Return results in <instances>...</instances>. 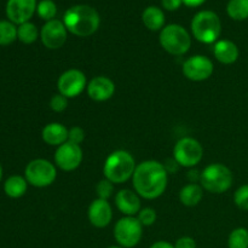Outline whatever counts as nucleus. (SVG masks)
<instances>
[{"mask_svg": "<svg viewBox=\"0 0 248 248\" xmlns=\"http://www.w3.org/2000/svg\"><path fill=\"white\" fill-rule=\"evenodd\" d=\"M169 173L164 165L156 160H145L137 165L132 176L135 191L145 200H155L165 193Z\"/></svg>", "mask_w": 248, "mask_h": 248, "instance_id": "f257e3e1", "label": "nucleus"}, {"mask_svg": "<svg viewBox=\"0 0 248 248\" xmlns=\"http://www.w3.org/2000/svg\"><path fill=\"white\" fill-rule=\"evenodd\" d=\"M63 23L73 35L87 38L96 33L101 24V18L93 7L89 5H75L65 11Z\"/></svg>", "mask_w": 248, "mask_h": 248, "instance_id": "f03ea898", "label": "nucleus"}, {"mask_svg": "<svg viewBox=\"0 0 248 248\" xmlns=\"http://www.w3.org/2000/svg\"><path fill=\"white\" fill-rule=\"evenodd\" d=\"M136 167L137 165L131 153L123 149L115 150L104 161V178L114 184H123L132 178Z\"/></svg>", "mask_w": 248, "mask_h": 248, "instance_id": "7ed1b4c3", "label": "nucleus"}, {"mask_svg": "<svg viewBox=\"0 0 248 248\" xmlns=\"http://www.w3.org/2000/svg\"><path fill=\"white\" fill-rule=\"evenodd\" d=\"M191 31L194 38L202 44H216L222 33V22L216 12L203 10L191 19Z\"/></svg>", "mask_w": 248, "mask_h": 248, "instance_id": "20e7f679", "label": "nucleus"}, {"mask_svg": "<svg viewBox=\"0 0 248 248\" xmlns=\"http://www.w3.org/2000/svg\"><path fill=\"white\" fill-rule=\"evenodd\" d=\"M232 170L225 165L215 162L208 165L201 171L200 186L203 190H207L212 194H223L230 189L232 186Z\"/></svg>", "mask_w": 248, "mask_h": 248, "instance_id": "39448f33", "label": "nucleus"}, {"mask_svg": "<svg viewBox=\"0 0 248 248\" xmlns=\"http://www.w3.org/2000/svg\"><path fill=\"white\" fill-rule=\"evenodd\" d=\"M159 41L161 47L173 56L186 55L191 47L190 34L179 24L165 26L160 31Z\"/></svg>", "mask_w": 248, "mask_h": 248, "instance_id": "423d86ee", "label": "nucleus"}, {"mask_svg": "<svg viewBox=\"0 0 248 248\" xmlns=\"http://www.w3.org/2000/svg\"><path fill=\"white\" fill-rule=\"evenodd\" d=\"M24 178L35 188H45L55 183L57 178L56 165L45 159L31 160L26 167Z\"/></svg>", "mask_w": 248, "mask_h": 248, "instance_id": "0eeeda50", "label": "nucleus"}, {"mask_svg": "<svg viewBox=\"0 0 248 248\" xmlns=\"http://www.w3.org/2000/svg\"><path fill=\"white\" fill-rule=\"evenodd\" d=\"M143 236V225L137 217H123L114 227V237L119 246L132 248L140 244Z\"/></svg>", "mask_w": 248, "mask_h": 248, "instance_id": "6e6552de", "label": "nucleus"}, {"mask_svg": "<svg viewBox=\"0 0 248 248\" xmlns=\"http://www.w3.org/2000/svg\"><path fill=\"white\" fill-rule=\"evenodd\" d=\"M203 156V148L193 137H183L174 144L173 159L179 166L193 169L200 164Z\"/></svg>", "mask_w": 248, "mask_h": 248, "instance_id": "1a4fd4ad", "label": "nucleus"}, {"mask_svg": "<svg viewBox=\"0 0 248 248\" xmlns=\"http://www.w3.org/2000/svg\"><path fill=\"white\" fill-rule=\"evenodd\" d=\"M87 79L84 72L79 69H68L61 74L57 80L58 93L63 94L64 97L74 98L81 94L84 90L87 87Z\"/></svg>", "mask_w": 248, "mask_h": 248, "instance_id": "9d476101", "label": "nucleus"}, {"mask_svg": "<svg viewBox=\"0 0 248 248\" xmlns=\"http://www.w3.org/2000/svg\"><path fill=\"white\" fill-rule=\"evenodd\" d=\"M215 65L208 57L202 55H195L189 57L183 63L182 72L186 79L191 81H205L212 77Z\"/></svg>", "mask_w": 248, "mask_h": 248, "instance_id": "9b49d317", "label": "nucleus"}, {"mask_svg": "<svg viewBox=\"0 0 248 248\" xmlns=\"http://www.w3.org/2000/svg\"><path fill=\"white\" fill-rule=\"evenodd\" d=\"M55 165L62 171L72 172L77 170L82 162V149L80 145L65 142L57 147L55 152Z\"/></svg>", "mask_w": 248, "mask_h": 248, "instance_id": "f8f14e48", "label": "nucleus"}, {"mask_svg": "<svg viewBox=\"0 0 248 248\" xmlns=\"http://www.w3.org/2000/svg\"><path fill=\"white\" fill-rule=\"evenodd\" d=\"M68 38V31L63 21L52 19L46 22L40 31V39L43 45L48 50H58L65 44Z\"/></svg>", "mask_w": 248, "mask_h": 248, "instance_id": "ddd939ff", "label": "nucleus"}, {"mask_svg": "<svg viewBox=\"0 0 248 248\" xmlns=\"http://www.w3.org/2000/svg\"><path fill=\"white\" fill-rule=\"evenodd\" d=\"M36 6V0H7L6 15L14 24H23L29 22Z\"/></svg>", "mask_w": 248, "mask_h": 248, "instance_id": "4468645a", "label": "nucleus"}, {"mask_svg": "<svg viewBox=\"0 0 248 248\" xmlns=\"http://www.w3.org/2000/svg\"><path fill=\"white\" fill-rule=\"evenodd\" d=\"M86 90L87 94L92 101L106 102L115 93V84L110 78L99 75L90 80Z\"/></svg>", "mask_w": 248, "mask_h": 248, "instance_id": "2eb2a0df", "label": "nucleus"}, {"mask_svg": "<svg viewBox=\"0 0 248 248\" xmlns=\"http://www.w3.org/2000/svg\"><path fill=\"white\" fill-rule=\"evenodd\" d=\"M87 217H89L90 223L94 228L102 229L110 224L111 219H113V208L107 200L96 199L89 206Z\"/></svg>", "mask_w": 248, "mask_h": 248, "instance_id": "dca6fc26", "label": "nucleus"}, {"mask_svg": "<svg viewBox=\"0 0 248 248\" xmlns=\"http://www.w3.org/2000/svg\"><path fill=\"white\" fill-rule=\"evenodd\" d=\"M140 198V196L136 191L130 189H121L115 195V205L126 217H136L142 210Z\"/></svg>", "mask_w": 248, "mask_h": 248, "instance_id": "f3484780", "label": "nucleus"}, {"mask_svg": "<svg viewBox=\"0 0 248 248\" xmlns=\"http://www.w3.org/2000/svg\"><path fill=\"white\" fill-rule=\"evenodd\" d=\"M213 55L218 62L223 64H232L239 60V47L232 40L222 39L218 40L213 46Z\"/></svg>", "mask_w": 248, "mask_h": 248, "instance_id": "a211bd4d", "label": "nucleus"}, {"mask_svg": "<svg viewBox=\"0 0 248 248\" xmlns=\"http://www.w3.org/2000/svg\"><path fill=\"white\" fill-rule=\"evenodd\" d=\"M68 133L69 130L60 123H50L43 128L41 137L43 140L52 147H60L68 142Z\"/></svg>", "mask_w": 248, "mask_h": 248, "instance_id": "6ab92c4d", "label": "nucleus"}, {"mask_svg": "<svg viewBox=\"0 0 248 248\" xmlns=\"http://www.w3.org/2000/svg\"><path fill=\"white\" fill-rule=\"evenodd\" d=\"M203 198V188L198 183H189L179 191V201L186 207L199 205Z\"/></svg>", "mask_w": 248, "mask_h": 248, "instance_id": "aec40b11", "label": "nucleus"}, {"mask_svg": "<svg viewBox=\"0 0 248 248\" xmlns=\"http://www.w3.org/2000/svg\"><path fill=\"white\" fill-rule=\"evenodd\" d=\"M142 21L149 31H157L164 28L166 18H165L164 11L160 7L149 6L143 11Z\"/></svg>", "mask_w": 248, "mask_h": 248, "instance_id": "412c9836", "label": "nucleus"}, {"mask_svg": "<svg viewBox=\"0 0 248 248\" xmlns=\"http://www.w3.org/2000/svg\"><path fill=\"white\" fill-rule=\"evenodd\" d=\"M27 188H28V182L22 176L9 177L4 184L5 194L12 199L22 198L26 194Z\"/></svg>", "mask_w": 248, "mask_h": 248, "instance_id": "4be33fe9", "label": "nucleus"}, {"mask_svg": "<svg viewBox=\"0 0 248 248\" xmlns=\"http://www.w3.org/2000/svg\"><path fill=\"white\" fill-rule=\"evenodd\" d=\"M227 14L234 21H245L248 18V0H229Z\"/></svg>", "mask_w": 248, "mask_h": 248, "instance_id": "5701e85b", "label": "nucleus"}, {"mask_svg": "<svg viewBox=\"0 0 248 248\" xmlns=\"http://www.w3.org/2000/svg\"><path fill=\"white\" fill-rule=\"evenodd\" d=\"M39 36V31L36 28L35 24L31 23V22H26L23 24H19L18 28H17V39H18L21 43L27 44H33L34 41H36Z\"/></svg>", "mask_w": 248, "mask_h": 248, "instance_id": "b1692460", "label": "nucleus"}, {"mask_svg": "<svg viewBox=\"0 0 248 248\" xmlns=\"http://www.w3.org/2000/svg\"><path fill=\"white\" fill-rule=\"evenodd\" d=\"M17 39V28L11 21H0V45L6 46Z\"/></svg>", "mask_w": 248, "mask_h": 248, "instance_id": "393cba45", "label": "nucleus"}, {"mask_svg": "<svg viewBox=\"0 0 248 248\" xmlns=\"http://www.w3.org/2000/svg\"><path fill=\"white\" fill-rule=\"evenodd\" d=\"M229 248H248V230L246 228H236L228 239Z\"/></svg>", "mask_w": 248, "mask_h": 248, "instance_id": "a878e982", "label": "nucleus"}, {"mask_svg": "<svg viewBox=\"0 0 248 248\" xmlns=\"http://www.w3.org/2000/svg\"><path fill=\"white\" fill-rule=\"evenodd\" d=\"M36 12H38L39 17L45 19L46 22L52 21L57 14V6L53 0H41L36 6Z\"/></svg>", "mask_w": 248, "mask_h": 248, "instance_id": "bb28decb", "label": "nucleus"}, {"mask_svg": "<svg viewBox=\"0 0 248 248\" xmlns=\"http://www.w3.org/2000/svg\"><path fill=\"white\" fill-rule=\"evenodd\" d=\"M96 193L98 195V199H102V200H107L110 199L113 196L114 193V183H111L110 181H108L107 178L102 179L97 183L96 186Z\"/></svg>", "mask_w": 248, "mask_h": 248, "instance_id": "cd10ccee", "label": "nucleus"}, {"mask_svg": "<svg viewBox=\"0 0 248 248\" xmlns=\"http://www.w3.org/2000/svg\"><path fill=\"white\" fill-rule=\"evenodd\" d=\"M234 202L240 210L248 211V184L241 186L235 191Z\"/></svg>", "mask_w": 248, "mask_h": 248, "instance_id": "c85d7f7f", "label": "nucleus"}, {"mask_svg": "<svg viewBox=\"0 0 248 248\" xmlns=\"http://www.w3.org/2000/svg\"><path fill=\"white\" fill-rule=\"evenodd\" d=\"M137 219L143 227H150L156 222V212L152 207H144L138 212Z\"/></svg>", "mask_w": 248, "mask_h": 248, "instance_id": "c756f323", "label": "nucleus"}, {"mask_svg": "<svg viewBox=\"0 0 248 248\" xmlns=\"http://www.w3.org/2000/svg\"><path fill=\"white\" fill-rule=\"evenodd\" d=\"M68 107V98L61 93H56L51 97L50 99V108L55 113H62L67 109Z\"/></svg>", "mask_w": 248, "mask_h": 248, "instance_id": "7c9ffc66", "label": "nucleus"}, {"mask_svg": "<svg viewBox=\"0 0 248 248\" xmlns=\"http://www.w3.org/2000/svg\"><path fill=\"white\" fill-rule=\"evenodd\" d=\"M84 140H85L84 128L80 127V126H73L72 128H69V133H68V142L80 145Z\"/></svg>", "mask_w": 248, "mask_h": 248, "instance_id": "2f4dec72", "label": "nucleus"}, {"mask_svg": "<svg viewBox=\"0 0 248 248\" xmlns=\"http://www.w3.org/2000/svg\"><path fill=\"white\" fill-rule=\"evenodd\" d=\"M174 248H196V242L190 236L179 237L174 244Z\"/></svg>", "mask_w": 248, "mask_h": 248, "instance_id": "473e14b6", "label": "nucleus"}, {"mask_svg": "<svg viewBox=\"0 0 248 248\" xmlns=\"http://www.w3.org/2000/svg\"><path fill=\"white\" fill-rule=\"evenodd\" d=\"M183 4L182 0H161V5L167 11H176Z\"/></svg>", "mask_w": 248, "mask_h": 248, "instance_id": "72a5a7b5", "label": "nucleus"}, {"mask_svg": "<svg viewBox=\"0 0 248 248\" xmlns=\"http://www.w3.org/2000/svg\"><path fill=\"white\" fill-rule=\"evenodd\" d=\"M162 165H164V167H165V170L167 171V173H176V172H178V170H179L178 162H177L173 157H170V159H167Z\"/></svg>", "mask_w": 248, "mask_h": 248, "instance_id": "f704fd0d", "label": "nucleus"}, {"mask_svg": "<svg viewBox=\"0 0 248 248\" xmlns=\"http://www.w3.org/2000/svg\"><path fill=\"white\" fill-rule=\"evenodd\" d=\"M186 178H188V181L190 182V183H198V182H200L201 172L195 169L190 170V171L188 172V174H186Z\"/></svg>", "mask_w": 248, "mask_h": 248, "instance_id": "c9c22d12", "label": "nucleus"}, {"mask_svg": "<svg viewBox=\"0 0 248 248\" xmlns=\"http://www.w3.org/2000/svg\"><path fill=\"white\" fill-rule=\"evenodd\" d=\"M205 1L206 0H182V2L188 7H198L202 5Z\"/></svg>", "mask_w": 248, "mask_h": 248, "instance_id": "e433bc0d", "label": "nucleus"}, {"mask_svg": "<svg viewBox=\"0 0 248 248\" xmlns=\"http://www.w3.org/2000/svg\"><path fill=\"white\" fill-rule=\"evenodd\" d=\"M149 248H174V246L167 241H157L153 244Z\"/></svg>", "mask_w": 248, "mask_h": 248, "instance_id": "4c0bfd02", "label": "nucleus"}, {"mask_svg": "<svg viewBox=\"0 0 248 248\" xmlns=\"http://www.w3.org/2000/svg\"><path fill=\"white\" fill-rule=\"evenodd\" d=\"M1 177H2V169H1V165H0V181H1Z\"/></svg>", "mask_w": 248, "mask_h": 248, "instance_id": "58836bf2", "label": "nucleus"}, {"mask_svg": "<svg viewBox=\"0 0 248 248\" xmlns=\"http://www.w3.org/2000/svg\"><path fill=\"white\" fill-rule=\"evenodd\" d=\"M108 248H124V247H121V246H110V247H108Z\"/></svg>", "mask_w": 248, "mask_h": 248, "instance_id": "ea45409f", "label": "nucleus"}]
</instances>
